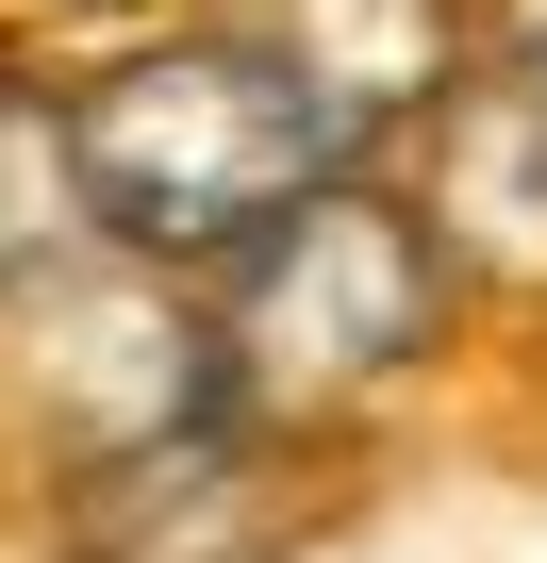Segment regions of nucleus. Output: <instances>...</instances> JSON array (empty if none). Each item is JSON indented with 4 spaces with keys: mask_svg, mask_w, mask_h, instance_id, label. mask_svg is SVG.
<instances>
[{
    "mask_svg": "<svg viewBox=\"0 0 547 563\" xmlns=\"http://www.w3.org/2000/svg\"><path fill=\"white\" fill-rule=\"evenodd\" d=\"M265 530H283V431L232 398H183L67 481V563H265Z\"/></svg>",
    "mask_w": 547,
    "mask_h": 563,
    "instance_id": "nucleus-3",
    "label": "nucleus"
},
{
    "mask_svg": "<svg viewBox=\"0 0 547 563\" xmlns=\"http://www.w3.org/2000/svg\"><path fill=\"white\" fill-rule=\"evenodd\" d=\"M431 232H464V249H497L514 282H547V84H530V67H497L481 100H448Z\"/></svg>",
    "mask_w": 547,
    "mask_h": 563,
    "instance_id": "nucleus-4",
    "label": "nucleus"
},
{
    "mask_svg": "<svg viewBox=\"0 0 547 563\" xmlns=\"http://www.w3.org/2000/svg\"><path fill=\"white\" fill-rule=\"evenodd\" d=\"M497 67H530V84H547V0H497Z\"/></svg>",
    "mask_w": 547,
    "mask_h": 563,
    "instance_id": "nucleus-5",
    "label": "nucleus"
},
{
    "mask_svg": "<svg viewBox=\"0 0 547 563\" xmlns=\"http://www.w3.org/2000/svg\"><path fill=\"white\" fill-rule=\"evenodd\" d=\"M431 349H448V232H431V199L349 183V166L265 232L249 265H216V332H199L216 398L265 415V431L365 415V398H398Z\"/></svg>",
    "mask_w": 547,
    "mask_h": 563,
    "instance_id": "nucleus-2",
    "label": "nucleus"
},
{
    "mask_svg": "<svg viewBox=\"0 0 547 563\" xmlns=\"http://www.w3.org/2000/svg\"><path fill=\"white\" fill-rule=\"evenodd\" d=\"M67 117V183H84V232L117 265H166V282H216L283 232L332 166H349V100L283 51V34H166L133 67H100Z\"/></svg>",
    "mask_w": 547,
    "mask_h": 563,
    "instance_id": "nucleus-1",
    "label": "nucleus"
}]
</instances>
